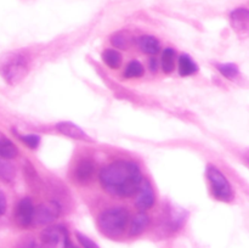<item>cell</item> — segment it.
<instances>
[{
  "label": "cell",
  "instance_id": "cb8c5ba5",
  "mask_svg": "<svg viewBox=\"0 0 249 248\" xmlns=\"http://www.w3.org/2000/svg\"><path fill=\"white\" fill-rule=\"evenodd\" d=\"M19 139H21L22 142H23L24 145H27L31 148H36L39 146V143H40V138H39L38 135H36V134L22 135L19 136Z\"/></svg>",
  "mask_w": 249,
  "mask_h": 248
},
{
  "label": "cell",
  "instance_id": "52a82bcc",
  "mask_svg": "<svg viewBox=\"0 0 249 248\" xmlns=\"http://www.w3.org/2000/svg\"><path fill=\"white\" fill-rule=\"evenodd\" d=\"M95 175V162L91 158H82L78 160L73 170V179L79 185H88L92 181Z\"/></svg>",
  "mask_w": 249,
  "mask_h": 248
},
{
  "label": "cell",
  "instance_id": "4316f807",
  "mask_svg": "<svg viewBox=\"0 0 249 248\" xmlns=\"http://www.w3.org/2000/svg\"><path fill=\"white\" fill-rule=\"evenodd\" d=\"M62 241H63V248H78L77 246H75L74 243L71 241L70 235H68L67 231H66L65 236H63V238H62Z\"/></svg>",
  "mask_w": 249,
  "mask_h": 248
},
{
  "label": "cell",
  "instance_id": "2e32d148",
  "mask_svg": "<svg viewBox=\"0 0 249 248\" xmlns=\"http://www.w3.org/2000/svg\"><path fill=\"white\" fill-rule=\"evenodd\" d=\"M198 71L196 62L186 53H182L179 58V73L182 77H189Z\"/></svg>",
  "mask_w": 249,
  "mask_h": 248
},
{
  "label": "cell",
  "instance_id": "44dd1931",
  "mask_svg": "<svg viewBox=\"0 0 249 248\" xmlns=\"http://www.w3.org/2000/svg\"><path fill=\"white\" fill-rule=\"evenodd\" d=\"M111 43L112 45L118 49H128L130 45V38L125 32H118L112 35Z\"/></svg>",
  "mask_w": 249,
  "mask_h": 248
},
{
  "label": "cell",
  "instance_id": "5b68a950",
  "mask_svg": "<svg viewBox=\"0 0 249 248\" xmlns=\"http://www.w3.org/2000/svg\"><path fill=\"white\" fill-rule=\"evenodd\" d=\"M61 208L57 202H49V203L39 204L34 207L33 224L36 225H50L60 215Z\"/></svg>",
  "mask_w": 249,
  "mask_h": 248
},
{
  "label": "cell",
  "instance_id": "484cf974",
  "mask_svg": "<svg viewBox=\"0 0 249 248\" xmlns=\"http://www.w3.org/2000/svg\"><path fill=\"white\" fill-rule=\"evenodd\" d=\"M6 197H5L4 192L0 190V216L4 215V213L6 212Z\"/></svg>",
  "mask_w": 249,
  "mask_h": 248
},
{
  "label": "cell",
  "instance_id": "603a6c76",
  "mask_svg": "<svg viewBox=\"0 0 249 248\" xmlns=\"http://www.w3.org/2000/svg\"><path fill=\"white\" fill-rule=\"evenodd\" d=\"M14 248H39V245L33 237H31V236H24L21 240L17 241Z\"/></svg>",
  "mask_w": 249,
  "mask_h": 248
},
{
  "label": "cell",
  "instance_id": "d4e9b609",
  "mask_svg": "<svg viewBox=\"0 0 249 248\" xmlns=\"http://www.w3.org/2000/svg\"><path fill=\"white\" fill-rule=\"evenodd\" d=\"M75 236H77L78 242L82 245L83 248H100L99 245H97L95 241H92L91 238L88 237V236L84 235V233L77 232V233H75Z\"/></svg>",
  "mask_w": 249,
  "mask_h": 248
},
{
  "label": "cell",
  "instance_id": "30bf717a",
  "mask_svg": "<svg viewBox=\"0 0 249 248\" xmlns=\"http://www.w3.org/2000/svg\"><path fill=\"white\" fill-rule=\"evenodd\" d=\"M231 24L236 33L241 36H247L249 32V11L247 9H236L230 15Z\"/></svg>",
  "mask_w": 249,
  "mask_h": 248
},
{
  "label": "cell",
  "instance_id": "9a60e30c",
  "mask_svg": "<svg viewBox=\"0 0 249 248\" xmlns=\"http://www.w3.org/2000/svg\"><path fill=\"white\" fill-rule=\"evenodd\" d=\"M18 156V148L7 138L0 139V158L2 159H14Z\"/></svg>",
  "mask_w": 249,
  "mask_h": 248
},
{
  "label": "cell",
  "instance_id": "6da1fadb",
  "mask_svg": "<svg viewBox=\"0 0 249 248\" xmlns=\"http://www.w3.org/2000/svg\"><path fill=\"white\" fill-rule=\"evenodd\" d=\"M100 182L109 195L128 198L138 192L142 174L136 163L131 160H116L100 172Z\"/></svg>",
  "mask_w": 249,
  "mask_h": 248
},
{
  "label": "cell",
  "instance_id": "7c38bea8",
  "mask_svg": "<svg viewBox=\"0 0 249 248\" xmlns=\"http://www.w3.org/2000/svg\"><path fill=\"white\" fill-rule=\"evenodd\" d=\"M56 129L62 135L68 136L71 139H75V140H85L87 139V134L84 133V130H82L77 124L72 123V122H60V123L56 124Z\"/></svg>",
  "mask_w": 249,
  "mask_h": 248
},
{
  "label": "cell",
  "instance_id": "ba28073f",
  "mask_svg": "<svg viewBox=\"0 0 249 248\" xmlns=\"http://www.w3.org/2000/svg\"><path fill=\"white\" fill-rule=\"evenodd\" d=\"M67 229L62 225H49L41 231L39 248H57Z\"/></svg>",
  "mask_w": 249,
  "mask_h": 248
},
{
  "label": "cell",
  "instance_id": "7a4b0ae2",
  "mask_svg": "<svg viewBox=\"0 0 249 248\" xmlns=\"http://www.w3.org/2000/svg\"><path fill=\"white\" fill-rule=\"evenodd\" d=\"M129 221L130 215L128 209L123 207H113L100 213L97 218V228L104 236L116 240L125 232Z\"/></svg>",
  "mask_w": 249,
  "mask_h": 248
},
{
  "label": "cell",
  "instance_id": "5bb4252c",
  "mask_svg": "<svg viewBox=\"0 0 249 248\" xmlns=\"http://www.w3.org/2000/svg\"><path fill=\"white\" fill-rule=\"evenodd\" d=\"M138 46L142 53H147V55H156L160 53V44L157 38L152 35H141L138 39Z\"/></svg>",
  "mask_w": 249,
  "mask_h": 248
},
{
  "label": "cell",
  "instance_id": "ffe728a7",
  "mask_svg": "<svg viewBox=\"0 0 249 248\" xmlns=\"http://www.w3.org/2000/svg\"><path fill=\"white\" fill-rule=\"evenodd\" d=\"M143 72H145L143 66L139 61H131L125 67L124 75L125 78H140L143 75Z\"/></svg>",
  "mask_w": 249,
  "mask_h": 248
},
{
  "label": "cell",
  "instance_id": "277c9868",
  "mask_svg": "<svg viewBox=\"0 0 249 248\" xmlns=\"http://www.w3.org/2000/svg\"><path fill=\"white\" fill-rule=\"evenodd\" d=\"M207 177L211 184L212 195L215 197L218 201L230 203L235 198V191L231 186L228 177L224 175V173L215 165H208L207 167Z\"/></svg>",
  "mask_w": 249,
  "mask_h": 248
},
{
  "label": "cell",
  "instance_id": "ac0fdd59",
  "mask_svg": "<svg viewBox=\"0 0 249 248\" xmlns=\"http://www.w3.org/2000/svg\"><path fill=\"white\" fill-rule=\"evenodd\" d=\"M102 60L109 68H118L122 63V56L114 49H107L102 53Z\"/></svg>",
  "mask_w": 249,
  "mask_h": 248
},
{
  "label": "cell",
  "instance_id": "8fae6325",
  "mask_svg": "<svg viewBox=\"0 0 249 248\" xmlns=\"http://www.w3.org/2000/svg\"><path fill=\"white\" fill-rule=\"evenodd\" d=\"M186 219V214L181 211V209H169L165 214V218L163 220V228L168 231V232H175L179 230L185 223Z\"/></svg>",
  "mask_w": 249,
  "mask_h": 248
},
{
  "label": "cell",
  "instance_id": "83f0119b",
  "mask_svg": "<svg viewBox=\"0 0 249 248\" xmlns=\"http://www.w3.org/2000/svg\"><path fill=\"white\" fill-rule=\"evenodd\" d=\"M148 65H150V70L151 71H153V72H156V71H157V68H158L157 60H156L155 57L150 58V62H148Z\"/></svg>",
  "mask_w": 249,
  "mask_h": 248
},
{
  "label": "cell",
  "instance_id": "8992f818",
  "mask_svg": "<svg viewBox=\"0 0 249 248\" xmlns=\"http://www.w3.org/2000/svg\"><path fill=\"white\" fill-rule=\"evenodd\" d=\"M33 214H34V204L31 198L26 197L22 198L21 201L17 202L15 206L14 211V218L15 223L17 226L22 229L29 228L33 224Z\"/></svg>",
  "mask_w": 249,
  "mask_h": 248
},
{
  "label": "cell",
  "instance_id": "7402d4cb",
  "mask_svg": "<svg viewBox=\"0 0 249 248\" xmlns=\"http://www.w3.org/2000/svg\"><path fill=\"white\" fill-rule=\"evenodd\" d=\"M216 68L228 79H233L238 75V68L235 63H219L216 65Z\"/></svg>",
  "mask_w": 249,
  "mask_h": 248
},
{
  "label": "cell",
  "instance_id": "d6986e66",
  "mask_svg": "<svg viewBox=\"0 0 249 248\" xmlns=\"http://www.w3.org/2000/svg\"><path fill=\"white\" fill-rule=\"evenodd\" d=\"M162 70L164 73H172L175 68V51L173 49H164L162 53Z\"/></svg>",
  "mask_w": 249,
  "mask_h": 248
},
{
  "label": "cell",
  "instance_id": "3957f363",
  "mask_svg": "<svg viewBox=\"0 0 249 248\" xmlns=\"http://www.w3.org/2000/svg\"><path fill=\"white\" fill-rule=\"evenodd\" d=\"M28 70L29 61L23 53H7L0 60V74L10 85L21 82L28 73Z\"/></svg>",
  "mask_w": 249,
  "mask_h": 248
},
{
  "label": "cell",
  "instance_id": "9c48e42d",
  "mask_svg": "<svg viewBox=\"0 0 249 248\" xmlns=\"http://www.w3.org/2000/svg\"><path fill=\"white\" fill-rule=\"evenodd\" d=\"M136 199L135 206L140 212H146L147 209L152 208V206L156 202L155 191H153L152 185L150 181L146 179H142L140 187H139L138 192H136Z\"/></svg>",
  "mask_w": 249,
  "mask_h": 248
},
{
  "label": "cell",
  "instance_id": "4fadbf2b",
  "mask_svg": "<svg viewBox=\"0 0 249 248\" xmlns=\"http://www.w3.org/2000/svg\"><path fill=\"white\" fill-rule=\"evenodd\" d=\"M150 225V218L145 212H140L136 214L130 221V228H129V235L130 236H139L146 230Z\"/></svg>",
  "mask_w": 249,
  "mask_h": 248
},
{
  "label": "cell",
  "instance_id": "e0dca14e",
  "mask_svg": "<svg viewBox=\"0 0 249 248\" xmlns=\"http://www.w3.org/2000/svg\"><path fill=\"white\" fill-rule=\"evenodd\" d=\"M16 177L15 167L7 159L0 158V180L4 182H12Z\"/></svg>",
  "mask_w": 249,
  "mask_h": 248
}]
</instances>
